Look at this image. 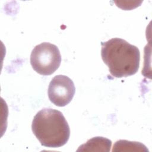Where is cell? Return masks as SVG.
Returning a JSON list of instances; mask_svg holds the SVG:
<instances>
[{"label":"cell","instance_id":"obj_2","mask_svg":"<svg viewBox=\"0 0 152 152\" xmlns=\"http://www.w3.org/2000/svg\"><path fill=\"white\" fill-rule=\"evenodd\" d=\"M31 129L41 145L46 147H61L70 136L69 126L64 115L52 108H43L36 114Z\"/></svg>","mask_w":152,"mask_h":152},{"label":"cell","instance_id":"obj_3","mask_svg":"<svg viewBox=\"0 0 152 152\" xmlns=\"http://www.w3.org/2000/svg\"><path fill=\"white\" fill-rule=\"evenodd\" d=\"M61 62V56L58 48L49 42L36 45L30 55L31 65L40 75L52 74L59 68Z\"/></svg>","mask_w":152,"mask_h":152},{"label":"cell","instance_id":"obj_1","mask_svg":"<svg viewBox=\"0 0 152 152\" xmlns=\"http://www.w3.org/2000/svg\"><path fill=\"white\" fill-rule=\"evenodd\" d=\"M101 45L102 58L113 77H127L137 72L140 52L137 46L118 37L102 42Z\"/></svg>","mask_w":152,"mask_h":152},{"label":"cell","instance_id":"obj_5","mask_svg":"<svg viewBox=\"0 0 152 152\" xmlns=\"http://www.w3.org/2000/svg\"><path fill=\"white\" fill-rule=\"evenodd\" d=\"M112 141L103 137H95L81 145L77 151H110Z\"/></svg>","mask_w":152,"mask_h":152},{"label":"cell","instance_id":"obj_4","mask_svg":"<svg viewBox=\"0 0 152 152\" xmlns=\"http://www.w3.org/2000/svg\"><path fill=\"white\" fill-rule=\"evenodd\" d=\"M75 92L73 81L64 75L55 76L50 81L48 90L50 101L59 107L68 104L72 100Z\"/></svg>","mask_w":152,"mask_h":152},{"label":"cell","instance_id":"obj_6","mask_svg":"<svg viewBox=\"0 0 152 152\" xmlns=\"http://www.w3.org/2000/svg\"><path fill=\"white\" fill-rule=\"evenodd\" d=\"M112 152H149L147 147L137 141L120 140L115 142Z\"/></svg>","mask_w":152,"mask_h":152}]
</instances>
